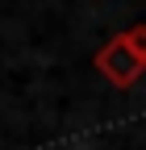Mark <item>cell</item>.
<instances>
[{"instance_id": "7a4b0ae2", "label": "cell", "mask_w": 146, "mask_h": 150, "mask_svg": "<svg viewBox=\"0 0 146 150\" xmlns=\"http://www.w3.org/2000/svg\"><path fill=\"white\" fill-rule=\"evenodd\" d=\"M125 38H130V46L146 59V25H134V29H125Z\"/></svg>"}, {"instance_id": "6da1fadb", "label": "cell", "mask_w": 146, "mask_h": 150, "mask_svg": "<svg viewBox=\"0 0 146 150\" xmlns=\"http://www.w3.org/2000/svg\"><path fill=\"white\" fill-rule=\"evenodd\" d=\"M96 67L108 83H117V88H134L142 75H146V59L130 46V38L117 33V38H108V42L96 50Z\"/></svg>"}]
</instances>
